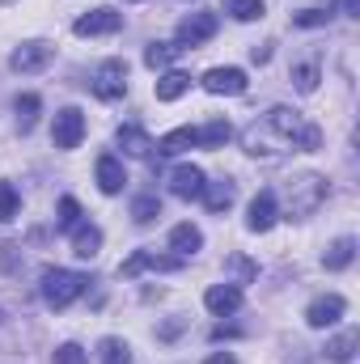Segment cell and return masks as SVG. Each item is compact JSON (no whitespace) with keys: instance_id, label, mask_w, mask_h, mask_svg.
<instances>
[{"instance_id":"obj_14","label":"cell","mask_w":360,"mask_h":364,"mask_svg":"<svg viewBox=\"0 0 360 364\" xmlns=\"http://www.w3.org/2000/svg\"><path fill=\"white\" fill-rule=\"evenodd\" d=\"M203 208L212 212V216H221V212H229L233 208V199H238V182L233 178H216V182H203Z\"/></svg>"},{"instance_id":"obj_37","label":"cell","mask_w":360,"mask_h":364,"mask_svg":"<svg viewBox=\"0 0 360 364\" xmlns=\"http://www.w3.org/2000/svg\"><path fill=\"white\" fill-rule=\"evenodd\" d=\"M203 364H238V356H233V352H212Z\"/></svg>"},{"instance_id":"obj_12","label":"cell","mask_w":360,"mask_h":364,"mask_svg":"<svg viewBox=\"0 0 360 364\" xmlns=\"http://www.w3.org/2000/svg\"><path fill=\"white\" fill-rule=\"evenodd\" d=\"M203 305H208V314H216V318H229V314H238L242 309V288L238 284H212L208 292H203Z\"/></svg>"},{"instance_id":"obj_9","label":"cell","mask_w":360,"mask_h":364,"mask_svg":"<svg viewBox=\"0 0 360 364\" xmlns=\"http://www.w3.org/2000/svg\"><path fill=\"white\" fill-rule=\"evenodd\" d=\"M216 26H221L216 13H186L179 21V38H174V43H179L182 51H186V47H199V43H208V38L216 34Z\"/></svg>"},{"instance_id":"obj_5","label":"cell","mask_w":360,"mask_h":364,"mask_svg":"<svg viewBox=\"0 0 360 364\" xmlns=\"http://www.w3.org/2000/svg\"><path fill=\"white\" fill-rule=\"evenodd\" d=\"M85 140V114L77 110V106H64L60 114H55V123H51V144L55 149H77Z\"/></svg>"},{"instance_id":"obj_1","label":"cell","mask_w":360,"mask_h":364,"mask_svg":"<svg viewBox=\"0 0 360 364\" xmlns=\"http://www.w3.org/2000/svg\"><path fill=\"white\" fill-rule=\"evenodd\" d=\"M322 144V132L314 123L301 119V110L292 106H271L268 114H259L246 132H242V149L250 157H280L288 149H301V153H314Z\"/></svg>"},{"instance_id":"obj_7","label":"cell","mask_w":360,"mask_h":364,"mask_svg":"<svg viewBox=\"0 0 360 364\" xmlns=\"http://www.w3.org/2000/svg\"><path fill=\"white\" fill-rule=\"evenodd\" d=\"M51 55H55V47H51V43L30 38V43H21V47L9 55V68H13V73H38V68H47V64H51Z\"/></svg>"},{"instance_id":"obj_10","label":"cell","mask_w":360,"mask_h":364,"mask_svg":"<svg viewBox=\"0 0 360 364\" xmlns=\"http://www.w3.org/2000/svg\"><path fill=\"white\" fill-rule=\"evenodd\" d=\"M344 314H348V301H344L339 292H327V296L309 301V309H305V322H309L314 331H327V326H335Z\"/></svg>"},{"instance_id":"obj_26","label":"cell","mask_w":360,"mask_h":364,"mask_svg":"<svg viewBox=\"0 0 360 364\" xmlns=\"http://www.w3.org/2000/svg\"><path fill=\"white\" fill-rule=\"evenodd\" d=\"M199 140H195V127H174V132H166L162 140H157V153H182V149H195Z\"/></svg>"},{"instance_id":"obj_28","label":"cell","mask_w":360,"mask_h":364,"mask_svg":"<svg viewBox=\"0 0 360 364\" xmlns=\"http://www.w3.org/2000/svg\"><path fill=\"white\" fill-rule=\"evenodd\" d=\"M81 225V203L73 199V195H64L60 203H55V229H64V233H73Z\"/></svg>"},{"instance_id":"obj_39","label":"cell","mask_w":360,"mask_h":364,"mask_svg":"<svg viewBox=\"0 0 360 364\" xmlns=\"http://www.w3.org/2000/svg\"><path fill=\"white\" fill-rule=\"evenodd\" d=\"M339 13H348V17H356V13H360V0H339Z\"/></svg>"},{"instance_id":"obj_34","label":"cell","mask_w":360,"mask_h":364,"mask_svg":"<svg viewBox=\"0 0 360 364\" xmlns=\"http://www.w3.org/2000/svg\"><path fill=\"white\" fill-rule=\"evenodd\" d=\"M292 21L305 26V30H314V26H327L331 21V9H301V13H292Z\"/></svg>"},{"instance_id":"obj_40","label":"cell","mask_w":360,"mask_h":364,"mask_svg":"<svg viewBox=\"0 0 360 364\" xmlns=\"http://www.w3.org/2000/svg\"><path fill=\"white\" fill-rule=\"evenodd\" d=\"M250 55H255V64H268V60H271V43H268V47H255Z\"/></svg>"},{"instance_id":"obj_17","label":"cell","mask_w":360,"mask_h":364,"mask_svg":"<svg viewBox=\"0 0 360 364\" xmlns=\"http://www.w3.org/2000/svg\"><path fill=\"white\" fill-rule=\"evenodd\" d=\"M123 182H127L123 161H119V157H110V153H102V157H97V186H102V195H119V191H123Z\"/></svg>"},{"instance_id":"obj_23","label":"cell","mask_w":360,"mask_h":364,"mask_svg":"<svg viewBox=\"0 0 360 364\" xmlns=\"http://www.w3.org/2000/svg\"><path fill=\"white\" fill-rule=\"evenodd\" d=\"M13 110H17V127H21V132H34L38 110H43V97H38V93H17Z\"/></svg>"},{"instance_id":"obj_16","label":"cell","mask_w":360,"mask_h":364,"mask_svg":"<svg viewBox=\"0 0 360 364\" xmlns=\"http://www.w3.org/2000/svg\"><path fill=\"white\" fill-rule=\"evenodd\" d=\"M115 140H119V149H123L127 157H140V161H149V157H153V149H157V144L149 140V132H144V127H136V123L119 127V132H115Z\"/></svg>"},{"instance_id":"obj_8","label":"cell","mask_w":360,"mask_h":364,"mask_svg":"<svg viewBox=\"0 0 360 364\" xmlns=\"http://www.w3.org/2000/svg\"><path fill=\"white\" fill-rule=\"evenodd\" d=\"M119 30H123V13H115V9H93V13H85V17L73 21V34H77V38L119 34Z\"/></svg>"},{"instance_id":"obj_27","label":"cell","mask_w":360,"mask_h":364,"mask_svg":"<svg viewBox=\"0 0 360 364\" xmlns=\"http://www.w3.org/2000/svg\"><path fill=\"white\" fill-rule=\"evenodd\" d=\"M157 216H162V199L157 195H136L132 199V220L136 225H153Z\"/></svg>"},{"instance_id":"obj_24","label":"cell","mask_w":360,"mask_h":364,"mask_svg":"<svg viewBox=\"0 0 360 364\" xmlns=\"http://www.w3.org/2000/svg\"><path fill=\"white\" fill-rule=\"evenodd\" d=\"M186 90H191V77H186V73H179V68H170V73L157 81V102H179Z\"/></svg>"},{"instance_id":"obj_38","label":"cell","mask_w":360,"mask_h":364,"mask_svg":"<svg viewBox=\"0 0 360 364\" xmlns=\"http://www.w3.org/2000/svg\"><path fill=\"white\" fill-rule=\"evenodd\" d=\"M238 335H242L238 326H216V331H212V339H238Z\"/></svg>"},{"instance_id":"obj_4","label":"cell","mask_w":360,"mask_h":364,"mask_svg":"<svg viewBox=\"0 0 360 364\" xmlns=\"http://www.w3.org/2000/svg\"><path fill=\"white\" fill-rule=\"evenodd\" d=\"M90 85H93V93H97L102 102L123 97V93H127V64H123V60H102Z\"/></svg>"},{"instance_id":"obj_19","label":"cell","mask_w":360,"mask_h":364,"mask_svg":"<svg viewBox=\"0 0 360 364\" xmlns=\"http://www.w3.org/2000/svg\"><path fill=\"white\" fill-rule=\"evenodd\" d=\"M97 250H102V229L81 220V225L73 229V255H77V259H93Z\"/></svg>"},{"instance_id":"obj_11","label":"cell","mask_w":360,"mask_h":364,"mask_svg":"<svg viewBox=\"0 0 360 364\" xmlns=\"http://www.w3.org/2000/svg\"><path fill=\"white\" fill-rule=\"evenodd\" d=\"M275 220H280V199H275V191H259V195L250 199L246 229H250V233H268Z\"/></svg>"},{"instance_id":"obj_21","label":"cell","mask_w":360,"mask_h":364,"mask_svg":"<svg viewBox=\"0 0 360 364\" xmlns=\"http://www.w3.org/2000/svg\"><path fill=\"white\" fill-rule=\"evenodd\" d=\"M229 136H233L229 119H208L203 127H195V140H199L203 149H221V144H229Z\"/></svg>"},{"instance_id":"obj_41","label":"cell","mask_w":360,"mask_h":364,"mask_svg":"<svg viewBox=\"0 0 360 364\" xmlns=\"http://www.w3.org/2000/svg\"><path fill=\"white\" fill-rule=\"evenodd\" d=\"M0 318H4V309H0Z\"/></svg>"},{"instance_id":"obj_20","label":"cell","mask_w":360,"mask_h":364,"mask_svg":"<svg viewBox=\"0 0 360 364\" xmlns=\"http://www.w3.org/2000/svg\"><path fill=\"white\" fill-rule=\"evenodd\" d=\"M199 246H203V233H199V229H195L191 220L170 229V250H179V259H191V255H195Z\"/></svg>"},{"instance_id":"obj_6","label":"cell","mask_w":360,"mask_h":364,"mask_svg":"<svg viewBox=\"0 0 360 364\" xmlns=\"http://www.w3.org/2000/svg\"><path fill=\"white\" fill-rule=\"evenodd\" d=\"M144 267H149V272H182V259L179 255H157V250H136L132 259L119 263V275H123V279H136Z\"/></svg>"},{"instance_id":"obj_2","label":"cell","mask_w":360,"mask_h":364,"mask_svg":"<svg viewBox=\"0 0 360 364\" xmlns=\"http://www.w3.org/2000/svg\"><path fill=\"white\" fill-rule=\"evenodd\" d=\"M322 199H327V178L322 174H297L284 186V216L305 220V216H314L322 208Z\"/></svg>"},{"instance_id":"obj_31","label":"cell","mask_w":360,"mask_h":364,"mask_svg":"<svg viewBox=\"0 0 360 364\" xmlns=\"http://www.w3.org/2000/svg\"><path fill=\"white\" fill-rule=\"evenodd\" d=\"M225 13L238 21H255V17H263V0H225Z\"/></svg>"},{"instance_id":"obj_29","label":"cell","mask_w":360,"mask_h":364,"mask_svg":"<svg viewBox=\"0 0 360 364\" xmlns=\"http://www.w3.org/2000/svg\"><path fill=\"white\" fill-rule=\"evenodd\" d=\"M318 81H322V68H318L314 60H305V64H297V68H292V85H297L301 93H314V90H318Z\"/></svg>"},{"instance_id":"obj_33","label":"cell","mask_w":360,"mask_h":364,"mask_svg":"<svg viewBox=\"0 0 360 364\" xmlns=\"http://www.w3.org/2000/svg\"><path fill=\"white\" fill-rule=\"evenodd\" d=\"M17 208H21V199H17L13 182H0V225H4V220H13V216H17Z\"/></svg>"},{"instance_id":"obj_30","label":"cell","mask_w":360,"mask_h":364,"mask_svg":"<svg viewBox=\"0 0 360 364\" xmlns=\"http://www.w3.org/2000/svg\"><path fill=\"white\" fill-rule=\"evenodd\" d=\"M225 267L233 272V279H229V284H238V288H242V284H255V275H259V267H255L246 255H229V259H225Z\"/></svg>"},{"instance_id":"obj_22","label":"cell","mask_w":360,"mask_h":364,"mask_svg":"<svg viewBox=\"0 0 360 364\" xmlns=\"http://www.w3.org/2000/svg\"><path fill=\"white\" fill-rule=\"evenodd\" d=\"M356 348H360V335H356V331H344V335L327 339V360H335V364H352Z\"/></svg>"},{"instance_id":"obj_13","label":"cell","mask_w":360,"mask_h":364,"mask_svg":"<svg viewBox=\"0 0 360 364\" xmlns=\"http://www.w3.org/2000/svg\"><path fill=\"white\" fill-rule=\"evenodd\" d=\"M199 85L208 93H229V97H238V93H246V73H242V68H208Z\"/></svg>"},{"instance_id":"obj_25","label":"cell","mask_w":360,"mask_h":364,"mask_svg":"<svg viewBox=\"0 0 360 364\" xmlns=\"http://www.w3.org/2000/svg\"><path fill=\"white\" fill-rule=\"evenodd\" d=\"M179 55H182L179 43H149V47H144V64H149V68H170Z\"/></svg>"},{"instance_id":"obj_3","label":"cell","mask_w":360,"mask_h":364,"mask_svg":"<svg viewBox=\"0 0 360 364\" xmlns=\"http://www.w3.org/2000/svg\"><path fill=\"white\" fill-rule=\"evenodd\" d=\"M85 275L81 272H68V267H47L43 272V301L51 305V309H68L81 292H85Z\"/></svg>"},{"instance_id":"obj_15","label":"cell","mask_w":360,"mask_h":364,"mask_svg":"<svg viewBox=\"0 0 360 364\" xmlns=\"http://www.w3.org/2000/svg\"><path fill=\"white\" fill-rule=\"evenodd\" d=\"M203 170L199 166H174L170 170V191L179 195V199H199L203 195Z\"/></svg>"},{"instance_id":"obj_36","label":"cell","mask_w":360,"mask_h":364,"mask_svg":"<svg viewBox=\"0 0 360 364\" xmlns=\"http://www.w3.org/2000/svg\"><path fill=\"white\" fill-rule=\"evenodd\" d=\"M182 326H186V318H170V322H166V326L157 331V339H179Z\"/></svg>"},{"instance_id":"obj_32","label":"cell","mask_w":360,"mask_h":364,"mask_svg":"<svg viewBox=\"0 0 360 364\" xmlns=\"http://www.w3.org/2000/svg\"><path fill=\"white\" fill-rule=\"evenodd\" d=\"M102 364H132V348L123 339H102Z\"/></svg>"},{"instance_id":"obj_18","label":"cell","mask_w":360,"mask_h":364,"mask_svg":"<svg viewBox=\"0 0 360 364\" xmlns=\"http://www.w3.org/2000/svg\"><path fill=\"white\" fill-rule=\"evenodd\" d=\"M352 259H356V237H335L327 246V255H322V267L327 272H348Z\"/></svg>"},{"instance_id":"obj_35","label":"cell","mask_w":360,"mask_h":364,"mask_svg":"<svg viewBox=\"0 0 360 364\" xmlns=\"http://www.w3.org/2000/svg\"><path fill=\"white\" fill-rule=\"evenodd\" d=\"M51 364H85V348L81 343H64V348H55Z\"/></svg>"}]
</instances>
